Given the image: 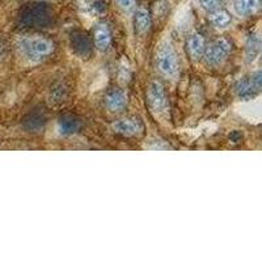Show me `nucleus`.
Wrapping results in <instances>:
<instances>
[{
    "label": "nucleus",
    "instance_id": "9",
    "mask_svg": "<svg viewBox=\"0 0 262 262\" xmlns=\"http://www.w3.org/2000/svg\"><path fill=\"white\" fill-rule=\"evenodd\" d=\"M206 49V43H205V38L201 33L198 32H193L190 36L188 37V50L190 53L191 57L194 59H200L201 57L203 55Z\"/></svg>",
    "mask_w": 262,
    "mask_h": 262
},
{
    "label": "nucleus",
    "instance_id": "10",
    "mask_svg": "<svg viewBox=\"0 0 262 262\" xmlns=\"http://www.w3.org/2000/svg\"><path fill=\"white\" fill-rule=\"evenodd\" d=\"M261 53V38L258 34H250L245 45V57L248 63H253Z\"/></svg>",
    "mask_w": 262,
    "mask_h": 262
},
{
    "label": "nucleus",
    "instance_id": "4",
    "mask_svg": "<svg viewBox=\"0 0 262 262\" xmlns=\"http://www.w3.org/2000/svg\"><path fill=\"white\" fill-rule=\"evenodd\" d=\"M148 104L149 107L155 113H164L167 111L168 101L167 95H165V90L164 85L160 81L155 80L149 84L148 88Z\"/></svg>",
    "mask_w": 262,
    "mask_h": 262
},
{
    "label": "nucleus",
    "instance_id": "3",
    "mask_svg": "<svg viewBox=\"0 0 262 262\" xmlns=\"http://www.w3.org/2000/svg\"><path fill=\"white\" fill-rule=\"evenodd\" d=\"M229 53H231V43L226 38H217L205 49L203 54L207 63L216 67L226 62Z\"/></svg>",
    "mask_w": 262,
    "mask_h": 262
},
{
    "label": "nucleus",
    "instance_id": "16",
    "mask_svg": "<svg viewBox=\"0 0 262 262\" xmlns=\"http://www.w3.org/2000/svg\"><path fill=\"white\" fill-rule=\"evenodd\" d=\"M250 83L253 84V86L256 88L257 92H259L261 91V85H262V75H261V71H256L254 74H252V76H250Z\"/></svg>",
    "mask_w": 262,
    "mask_h": 262
},
{
    "label": "nucleus",
    "instance_id": "1",
    "mask_svg": "<svg viewBox=\"0 0 262 262\" xmlns=\"http://www.w3.org/2000/svg\"><path fill=\"white\" fill-rule=\"evenodd\" d=\"M156 63H158L159 71L167 78H174L179 72V60H177L176 51L173 50L172 45L168 42H164L159 48Z\"/></svg>",
    "mask_w": 262,
    "mask_h": 262
},
{
    "label": "nucleus",
    "instance_id": "6",
    "mask_svg": "<svg viewBox=\"0 0 262 262\" xmlns=\"http://www.w3.org/2000/svg\"><path fill=\"white\" fill-rule=\"evenodd\" d=\"M93 39H95L96 48L98 50H106L111 46L112 42V33L109 27L104 23L96 25L95 29H93Z\"/></svg>",
    "mask_w": 262,
    "mask_h": 262
},
{
    "label": "nucleus",
    "instance_id": "8",
    "mask_svg": "<svg viewBox=\"0 0 262 262\" xmlns=\"http://www.w3.org/2000/svg\"><path fill=\"white\" fill-rule=\"evenodd\" d=\"M113 130L117 134L125 135V137H133V135L139 134L142 130V126L138 121L130 118L119 119L117 122L113 123Z\"/></svg>",
    "mask_w": 262,
    "mask_h": 262
},
{
    "label": "nucleus",
    "instance_id": "2",
    "mask_svg": "<svg viewBox=\"0 0 262 262\" xmlns=\"http://www.w3.org/2000/svg\"><path fill=\"white\" fill-rule=\"evenodd\" d=\"M21 49L30 59H41L53 53V43L45 38H27L21 42Z\"/></svg>",
    "mask_w": 262,
    "mask_h": 262
},
{
    "label": "nucleus",
    "instance_id": "14",
    "mask_svg": "<svg viewBox=\"0 0 262 262\" xmlns=\"http://www.w3.org/2000/svg\"><path fill=\"white\" fill-rule=\"evenodd\" d=\"M79 128V122L71 118H64L59 122V131L62 134H71Z\"/></svg>",
    "mask_w": 262,
    "mask_h": 262
},
{
    "label": "nucleus",
    "instance_id": "11",
    "mask_svg": "<svg viewBox=\"0 0 262 262\" xmlns=\"http://www.w3.org/2000/svg\"><path fill=\"white\" fill-rule=\"evenodd\" d=\"M134 24L135 29L140 34L147 33L149 30V28H151V16H149V12L144 7H139L137 9L134 17Z\"/></svg>",
    "mask_w": 262,
    "mask_h": 262
},
{
    "label": "nucleus",
    "instance_id": "15",
    "mask_svg": "<svg viewBox=\"0 0 262 262\" xmlns=\"http://www.w3.org/2000/svg\"><path fill=\"white\" fill-rule=\"evenodd\" d=\"M224 0H200V4L206 12H214L216 9H221V7L223 6Z\"/></svg>",
    "mask_w": 262,
    "mask_h": 262
},
{
    "label": "nucleus",
    "instance_id": "13",
    "mask_svg": "<svg viewBox=\"0 0 262 262\" xmlns=\"http://www.w3.org/2000/svg\"><path fill=\"white\" fill-rule=\"evenodd\" d=\"M211 23L216 28H226L231 23V16L224 9H216V11L211 12Z\"/></svg>",
    "mask_w": 262,
    "mask_h": 262
},
{
    "label": "nucleus",
    "instance_id": "7",
    "mask_svg": "<svg viewBox=\"0 0 262 262\" xmlns=\"http://www.w3.org/2000/svg\"><path fill=\"white\" fill-rule=\"evenodd\" d=\"M233 12L240 17H247L258 12L259 0H232Z\"/></svg>",
    "mask_w": 262,
    "mask_h": 262
},
{
    "label": "nucleus",
    "instance_id": "17",
    "mask_svg": "<svg viewBox=\"0 0 262 262\" xmlns=\"http://www.w3.org/2000/svg\"><path fill=\"white\" fill-rule=\"evenodd\" d=\"M116 2L121 8L126 9V11H130L135 6V0H116Z\"/></svg>",
    "mask_w": 262,
    "mask_h": 262
},
{
    "label": "nucleus",
    "instance_id": "12",
    "mask_svg": "<svg viewBox=\"0 0 262 262\" xmlns=\"http://www.w3.org/2000/svg\"><path fill=\"white\" fill-rule=\"evenodd\" d=\"M235 90L238 97L243 98V100H249V98L254 97L256 93H258L256 91V88L253 86V84L250 83V79H247V78L238 80L235 86Z\"/></svg>",
    "mask_w": 262,
    "mask_h": 262
},
{
    "label": "nucleus",
    "instance_id": "5",
    "mask_svg": "<svg viewBox=\"0 0 262 262\" xmlns=\"http://www.w3.org/2000/svg\"><path fill=\"white\" fill-rule=\"evenodd\" d=\"M127 104V96L122 90H112L105 96V105L111 112H121Z\"/></svg>",
    "mask_w": 262,
    "mask_h": 262
}]
</instances>
